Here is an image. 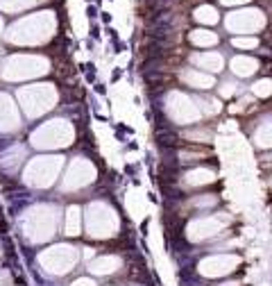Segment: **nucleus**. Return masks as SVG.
Listing matches in <instances>:
<instances>
[{"mask_svg": "<svg viewBox=\"0 0 272 286\" xmlns=\"http://www.w3.org/2000/svg\"><path fill=\"white\" fill-rule=\"evenodd\" d=\"M157 141H159V146L163 150H175V148H179V143H181V139L175 134L172 130H159L157 132Z\"/></svg>", "mask_w": 272, "mask_h": 286, "instance_id": "f257e3e1", "label": "nucleus"}, {"mask_svg": "<svg viewBox=\"0 0 272 286\" xmlns=\"http://www.w3.org/2000/svg\"><path fill=\"white\" fill-rule=\"evenodd\" d=\"M86 14H89V18H95V16H98V9H95V7H89V9H86Z\"/></svg>", "mask_w": 272, "mask_h": 286, "instance_id": "f03ea898", "label": "nucleus"}, {"mask_svg": "<svg viewBox=\"0 0 272 286\" xmlns=\"http://www.w3.org/2000/svg\"><path fill=\"white\" fill-rule=\"evenodd\" d=\"M75 286H95L93 282H75Z\"/></svg>", "mask_w": 272, "mask_h": 286, "instance_id": "7ed1b4c3", "label": "nucleus"}]
</instances>
